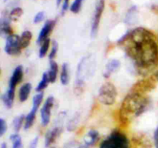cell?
Here are the masks:
<instances>
[{"mask_svg": "<svg viewBox=\"0 0 158 148\" xmlns=\"http://www.w3.org/2000/svg\"><path fill=\"white\" fill-rule=\"evenodd\" d=\"M151 100L148 94L130 90L123 99L118 113L119 122L125 127L134 118L140 117L148 109Z\"/></svg>", "mask_w": 158, "mask_h": 148, "instance_id": "7a4b0ae2", "label": "cell"}, {"mask_svg": "<svg viewBox=\"0 0 158 148\" xmlns=\"http://www.w3.org/2000/svg\"><path fill=\"white\" fill-rule=\"evenodd\" d=\"M100 148H131V142L124 133L115 130L102 142Z\"/></svg>", "mask_w": 158, "mask_h": 148, "instance_id": "277c9868", "label": "cell"}, {"mask_svg": "<svg viewBox=\"0 0 158 148\" xmlns=\"http://www.w3.org/2000/svg\"><path fill=\"white\" fill-rule=\"evenodd\" d=\"M154 144H155V147L158 148V126L157 127V129H156L155 132H154Z\"/></svg>", "mask_w": 158, "mask_h": 148, "instance_id": "836d02e7", "label": "cell"}, {"mask_svg": "<svg viewBox=\"0 0 158 148\" xmlns=\"http://www.w3.org/2000/svg\"><path fill=\"white\" fill-rule=\"evenodd\" d=\"M63 132V128L61 126H55L47 131L45 137V146L46 148L50 147L52 145L56 142L57 139L60 137V134Z\"/></svg>", "mask_w": 158, "mask_h": 148, "instance_id": "4fadbf2b", "label": "cell"}, {"mask_svg": "<svg viewBox=\"0 0 158 148\" xmlns=\"http://www.w3.org/2000/svg\"><path fill=\"white\" fill-rule=\"evenodd\" d=\"M23 10L22 9V8L20 7H15L13 9L11 10V12H9V17H10L12 21H16L19 18L21 17V15H23Z\"/></svg>", "mask_w": 158, "mask_h": 148, "instance_id": "83f0119b", "label": "cell"}, {"mask_svg": "<svg viewBox=\"0 0 158 148\" xmlns=\"http://www.w3.org/2000/svg\"><path fill=\"white\" fill-rule=\"evenodd\" d=\"M95 70V62L92 56H88L82 59L77 66V79L75 82V92L77 94L83 92L86 80L94 75Z\"/></svg>", "mask_w": 158, "mask_h": 148, "instance_id": "3957f363", "label": "cell"}, {"mask_svg": "<svg viewBox=\"0 0 158 148\" xmlns=\"http://www.w3.org/2000/svg\"><path fill=\"white\" fill-rule=\"evenodd\" d=\"M61 2H62V0H56V5L58 6L61 4Z\"/></svg>", "mask_w": 158, "mask_h": 148, "instance_id": "d590c367", "label": "cell"}, {"mask_svg": "<svg viewBox=\"0 0 158 148\" xmlns=\"http://www.w3.org/2000/svg\"><path fill=\"white\" fill-rule=\"evenodd\" d=\"M139 75L147 76L158 66V39L143 27L129 30L117 42Z\"/></svg>", "mask_w": 158, "mask_h": 148, "instance_id": "6da1fadb", "label": "cell"}, {"mask_svg": "<svg viewBox=\"0 0 158 148\" xmlns=\"http://www.w3.org/2000/svg\"><path fill=\"white\" fill-rule=\"evenodd\" d=\"M31 90H32V84L31 83H26L23 84L19 90V101L22 103L26 102L30 95Z\"/></svg>", "mask_w": 158, "mask_h": 148, "instance_id": "d6986e66", "label": "cell"}, {"mask_svg": "<svg viewBox=\"0 0 158 148\" xmlns=\"http://www.w3.org/2000/svg\"><path fill=\"white\" fill-rule=\"evenodd\" d=\"M49 46H50V39H47L45 40L41 45H40V49L39 51V56H40V58H43L46 56V54L48 53V51H49Z\"/></svg>", "mask_w": 158, "mask_h": 148, "instance_id": "484cf974", "label": "cell"}, {"mask_svg": "<svg viewBox=\"0 0 158 148\" xmlns=\"http://www.w3.org/2000/svg\"><path fill=\"white\" fill-rule=\"evenodd\" d=\"M120 65L121 64H120V60H115V59L110 60L105 66L104 72L103 73V77L106 79L110 78L114 72H116L120 69Z\"/></svg>", "mask_w": 158, "mask_h": 148, "instance_id": "2e32d148", "label": "cell"}, {"mask_svg": "<svg viewBox=\"0 0 158 148\" xmlns=\"http://www.w3.org/2000/svg\"><path fill=\"white\" fill-rule=\"evenodd\" d=\"M43 92H37L32 98V107L29 112V113L26 116V120H25L24 128L25 130H29L32 127L35 122L36 113L39 110L40 105L43 100Z\"/></svg>", "mask_w": 158, "mask_h": 148, "instance_id": "8992f818", "label": "cell"}, {"mask_svg": "<svg viewBox=\"0 0 158 148\" xmlns=\"http://www.w3.org/2000/svg\"><path fill=\"white\" fill-rule=\"evenodd\" d=\"M32 39V34L30 31L26 30L20 35V44L22 49H26L30 44V42Z\"/></svg>", "mask_w": 158, "mask_h": 148, "instance_id": "7402d4cb", "label": "cell"}, {"mask_svg": "<svg viewBox=\"0 0 158 148\" xmlns=\"http://www.w3.org/2000/svg\"><path fill=\"white\" fill-rule=\"evenodd\" d=\"M59 49V44L56 40H52V46H51V50L49 53V60H53L56 58Z\"/></svg>", "mask_w": 158, "mask_h": 148, "instance_id": "f1b7e54d", "label": "cell"}, {"mask_svg": "<svg viewBox=\"0 0 158 148\" xmlns=\"http://www.w3.org/2000/svg\"><path fill=\"white\" fill-rule=\"evenodd\" d=\"M49 83H50V81H49V76H48L47 72H43L40 83H39V84L37 85V86L35 87V91H36L37 92H42L46 87H47L48 84H49Z\"/></svg>", "mask_w": 158, "mask_h": 148, "instance_id": "cb8c5ba5", "label": "cell"}, {"mask_svg": "<svg viewBox=\"0 0 158 148\" xmlns=\"http://www.w3.org/2000/svg\"><path fill=\"white\" fill-rule=\"evenodd\" d=\"M25 120H26V116L24 114H21L14 119L12 124H13V128L15 133H18L20 130L22 126L25 124Z\"/></svg>", "mask_w": 158, "mask_h": 148, "instance_id": "d4e9b609", "label": "cell"}, {"mask_svg": "<svg viewBox=\"0 0 158 148\" xmlns=\"http://www.w3.org/2000/svg\"><path fill=\"white\" fill-rule=\"evenodd\" d=\"M7 130V123L3 118L0 119V137H2Z\"/></svg>", "mask_w": 158, "mask_h": 148, "instance_id": "d6a6232c", "label": "cell"}, {"mask_svg": "<svg viewBox=\"0 0 158 148\" xmlns=\"http://www.w3.org/2000/svg\"><path fill=\"white\" fill-rule=\"evenodd\" d=\"M54 97L50 96L48 97L43 105L40 110V119L41 124L43 126H46L49 123L52 114V109L54 106Z\"/></svg>", "mask_w": 158, "mask_h": 148, "instance_id": "30bf717a", "label": "cell"}, {"mask_svg": "<svg viewBox=\"0 0 158 148\" xmlns=\"http://www.w3.org/2000/svg\"><path fill=\"white\" fill-rule=\"evenodd\" d=\"M156 81H157V80L155 79L154 76L148 77L144 80H139L132 86L131 90L140 92V93L148 94V92H151L152 89L155 88Z\"/></svg>", "mask_w": 158, "mask_h": 148, "instance_id": "9c48e42d", "label": "cell"}, {"mask_svg": "<svg viewBox=\"0 0 158 148\" xmlns=\"http://www.w3.org/2000/svg\"><path fill=\"white\" fill-rule=\"evenodd\" d=\"M12 19L9 17V14H3L0 20V32L2 37L7 38L9 35H12V29L11 27Z\"/></svg>", "mask_w": 158, "mask_h": 148, "instance_id": "9a60e30c", "label": "cell"}, {"mask_svg": "<svg viewBox=\"0 0 158 148\" xmlns=\"http://www.w3.org/2000/svg\"><path fill=\"white\" fill-rule=\"evenodd\" d=\"M117 97V90L114 83L105 82L100 86L98 92V100L102 104L112 106L115 103Z\"/></svg>", "mask_w": 158, "mask_h": 148, "instance_id": "5b68a950", "label": "cell"}, {"mask_svg": "<svg viewBox=\"0 0 158 148\" xmlns=\"http://www.w3.org/2000/svg\"><path fill=\"white\" fill-rule=\"evenodd\" d=\"M4 50L9 56H18L21 53L22 46L20 44V36L12 34L6 38Z\"/></svg>", "mask_w": 158, "mask_h": 148, "instance_id": "ba28073f", "label": "cell"}, {"mask_svg": "<svg viewBox=\"0 0 158 148\" xmlns=\"http://www.w3.org/2000/svg\"><path fill=\"white\" fill-rule=\"evenodd\" d=\"M105 8V0H97L95 5L94 17L92 18L90 29V35L92 38H95L98 33L99 26H100V19L103 15V10Z\"/></svg>", "mask_w": 158, "mask_h": 148, "instance_id": "52a82bcc", "label": "cell"}, {"mask_svg": "<svg viewBox=\"0 0 158 148\" xmlns=\"http://www.w3.org/2000/svg\"><path fill=\"white\" fill-rule=\"evenodd\" d=\"M59 72V66L56 62L54 60L49 61V69L47 72L48 76H49V81L51 83H53L56 81L57 76Z\"/></svg>", "mask_w": 158, "mask_h": 148, "instance_id": "ffe728a7", "label": "cell"}, {"mask_svg": "<svg viewBox=\"0 0 158 148\" xmlns=\"http://www.w3.org/2000/svg\"><path fill=\"white\" fill-rule=\"evenodd\" d=\"M100 139V134L96 130H90L84 137V143L86 146H90L95 145V143Z\"/></svg>", "mask_w": 158, "mask_h": 148, "instance_id": "ac0fdd59", "label": "cell"}, {"mask_svg": "<svg viewBox=\"0 0 158 148\" xmlns=\"http://www.w3.org/2000/svg\"><path fill=\"white\" fill-rule=\"evenodd\" d=\"M83 1H84V0H74L73 4L71 5L70 8H69L71 12H72L73 13H78L80 11V9H81Z\"/></svg>", "mask_w": 158, "mask_h": 148, "instance_id": "f546056e", "label": "cell"}, {"mask_svg": "<svg viewBox=\"0 0 158 148\" xmlns=\"http://www.w3.org/2000/svg\"><path fill=\"white\" fill-rule=\"evenodd\" d=\"M15 90L8 89L6 91V92L3 93L2 96V100L3 104L8 109H11L13 106L14 99H15Z\"/></svg>", "mask_w": 158, "mask_h": 148, "instance_id": "e0dca14e", "label": "cell"}, {"mask_svg": "<svg viewBox=\"0 0 158 148\" xmlns=\"http://www.w3.org/2000/svg\"><path fill=\"white\" fill-rule=\"evenodd\" d=\"M55 26V20H47V21L44 23L43 26L42 27L41 30H40V34H39L38 35V38H37L36 42L38 44L41 45L45 40L49 39V35L51 34L52 31L53 30Z\"/></svg>", "mask_w": 158, "mask_h": 148, "instance_id": "7c38bea8", "label": "cell"}, {"mask_svg": "<svg viewBox=\"0 0 158 148\" xmlns=\"http://www.w3.org/2000/svg\"><path fill=\"white\" fill-rule=\"evenodd\" d=\"M131 148H152V143L146 134L137 133L131 138Z\"/></svg>", "mask_w": 158, "mask_h": 148, "instance_id": "8fae6325", "label": "cell"}, {"mask_svg": "<svg viewBox=\"0 0 158 148\" xmlns=\"http://www.w3.org/2000/svg\"><path fill=\"white\" fill-rule=\"evenodd\" d=\"M60 83L63 86H66L69 82V65L64 63L62 65L61 72H60Z\"/></svg>", "mask_w": 158, "mask_h": 148, "instance_id": "44dd1931", "label": "cell"}, {"mask_svg": "<svg viewBox=\"0 0 158 148\" xmlns=\"http://www.w3.org/2000/svg\"><path fill=\"white\" fill-rule=\"evenodd\" d=\"M29 148H33V147H31V146H29Z\"/></svg>", "mask_w": 158, "mask_h": 148, "instance_id": "8d00e7d4", "label": "cell"}, {"mask_svg": "<svg viewBox=\"0 0 158 148\" xmlns=\"http://www.w3.org/2000/svg\"><path fill=\"white\" fill-rule=\"evenodd\" d=\"M45 16H46V15H45L44 12H39L38 13L35 15V17H34L33 23H35V24H38V23H42V22L44 20Z\"/></svg>", "mask_w": 158, "mask_h": 148, "instance_id": "1f68e13d", "label": "cell"}, {"mask_svg": "<svg viewBox=\"0 0 158 148\" xmlns=\"http://www.w3.org/2000/svg\"><path fill=\"white\" fill-rule=\"evenodd\" d=\"M1 148H7V145L6 143H2L1 144Z\"/></svg>", "mask_w": 158, "mask_h": 148, "instance_id": "e575fe53", "label": "cell"}, {"mask_svg": "<svg viewBox=\"0 0 158 148\" xmlns=\"http://www.w3.org/2000/svg\"><path fill=\"white\" fill-rule=\"evenodd\" d=\"M64 148H89V146H86V144L80 145L77 141H71L66 143Z\"/></svg>", "mask_w": 158, "mask_h": 148, "instance_id": "4dcf8cb0", "label": "cell"}, {"mask_svg": "<svg viewBox=\"0 0 158 148\" xmlns=\"http://www.w3.org/2000/svg\"><path fill=\"white\" fill-rule=\"evenodd\" d=\"M23 67L22 66H17L14 69L9 82V88L8 89L15 90L16 86L22 82L23 79Z\"/></svg>", "mask_w": 158, "mask_h": 148, "instance_id": "5bb4252c", "label": "cell"}, {"mask_svg": "<svg viewBox=\"0 0 158 148\" xmlns=\"http://www.w3.org/2000/svg\"><path fill=\"white\" fill-rule=\"evenodd\" d=\"M137 8L136 6H133L131 9L128 10L127 13L126 17H125V23L128 25L134 24L137 19Z\"/></svg>", "mask_w": 158, "mask_h": 148, "instance_id": "603a6c76", "label": "cell"}, {"mask_svg": "<svg viewBox=\"0 0 158 148\" xmlns=\"http://www.w3.org/2000/svg\"><path fill=\"white\" fill-rule=\"evenodd\" d=\"M10 140L12 143V148H23L22 138L17 133L12 134L10 136Z\"/></svg>", "mask_w": 158, "mask_h": 148, "instance_id": "4316f807", "label": "cell"}]
</instances>
